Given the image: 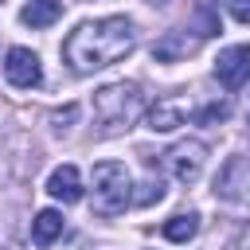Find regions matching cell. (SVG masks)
Returning a JSON list of instances; mask_svg holds the SVG:
<instances>
[{
  "label": "cell",
  "instance_id": "obj_3",
  "mask_svg": "<svg viewBox=\"0 0 250 250\" xmlns=\"http://www.w3.org/2000/svg\"><path fill=\"white\" fill-rule=\"evenodd\" d=\"M141 105H145L141 82H113V86H102L94 94V113L105 125V133L129 129V121L141 113Z\"/></svg>",
  "mask_w": 250,
  "mask_h": 250
},
{
  "label": "cell",
  "instance_id": "obj_7",
  "mask_svg": "<svg viewBox=\"0 0 250 250\" xmlns=\"http://www.w3.org/2000/svg\"><path fill=\"white\" fill-rule=\"evenodd\" d=\"M191 117V105L184 98H156V105L148 109V129L152 133H172Z\"/></svg>",
  "mask_w": 250,
  "mask_h": 250
},
{
  "label": "cell",
  "instance_id": "obj_14",
  "mask_svg": "<svg viewBox=\"0 0 250 250\" xmlns=\"http://www.w3.org/2000/svg\"><path fill=\"white\" fill-rule=\"evenodd\" d=\"M74 117H78V105H66V109H55V113H51V125H55V129H66Z\"/></svg>",
  "mask_w": 250,
  "mask_h": 250
},
{
  "label": "cell",
  "instance_id": "obj_13",
  "mask_svg": "<svg viewBox=\"0 0 250 250\" xmlns=\"http://www.w3.org/2000/svg\"><path fill=\"white\" fill-rule=\"evenodd\" d=\"M164 199V180L160 176H148L145 184H141V191H133V203L137 207H152V203H160Z\"/></svg>",
  "mask_w": 250,
  "mask_h": 250
},
{
  "label": "cell",
  "instance_id": "obj_17",
  "mask_svg": "<svg viewBox=\"0 0 250 250\" xmlns=\"http://www.w3.org/2000/svg\"><path fill=\"white\" fill-rule=\"evenodd\" d=\"M242 250H250V230H246V238H242Z\"/></svg>",
  "mask_w": 250,
  "mask_h": 250
},
{
  "label": "cell",
  "instance_id": "obj_6",
  "mask_svg": "<svg viewBox=\"0 0 250 250\" xmlns=\"http://www.w3.org/2000/svg\"><path fill=\"white\" fill-rule=\"evenodd\" d=\"M4 78L16 86V90H31L43 82V66H39V55L27 51V47H12L4 55Z\"/></svg>",
  "mask_w": 250,
  "mask_h": 250
},
{
  "label": "cell",
  "instance_id": "obj_10",
  "mask_svg": "<svg viewBox=\"0 0 250 250\" xmlns=\"http://www.w3.org/2000/svg\"><path fill=\"white\" fill-rule=\"evenodd\" d=\"M59 16H62V0H27L20 12V20L27 27H51Z\"/></svg>",
  "mask_w": 250,
  "mask_h": 250
},
{
  "label": "cell",
  "instance_id": "obj_12",
  "mask_svg": "<svg viewBox=\"0 0 250 250\" xmlns=\"http://www.w3.org/2000/svg\"><path fill=\"white\" fill-rule=\"evenodd\" d=\"M164 238L168 242H191L195 238V230H199V215L195 211H180V215H172V219H164Z\"/></svg>",
  "mask_w": 250,
  "mask_h": 250
},
{
  "label": "cell",
  "instance_id": "obj_9",
  "mask_svg": "<svg viewBox=\"0 0 250 250\" xmlns=\"http://www.w3.org/2000/svg\"><path fill=\"white\" fill-rule=\"evenodd\" d=\"M47 191L59 203H78L82 199V176H78V168L74 164H59L51 172V180H47Z\"/></svg>",
  "mask_w": 250,
  "mask_h": 250
},
{
  "label": "cell",
  "instance_id": "obj_11",
  "mask_svg": "<svg viewBox=\"0 0 250 250\" xmlns=\"http://www.w3.org/2000/svg\"><path fill=\"white\" fill-rule=\"evenodd\" d=\"M59 234H62V215H59L55 207H47V211H39V215L31 219V242H35V246H51Z\"/></svg>",
  "mask_w": 250,
  "mask_h": 250
},
{
  "label": "cell",
  "instance_id": "obj_1",
  "mask_svg": "<svg viewBox=\"0 0 250 250\" xmlns=\"http://www.w3.org/2000/svg\"><path fill=\"white\" fill-rule=\"evenodd\" d=\"M137 47V27L125 16H105V20H86L62 39V59L74 74H94L102 66L121 62Z\"/></svg>",
  "mask_w": 250,
  "mask_h": 250
},
{
  "label": "cell",
  "instance_id": "obj_16",
  "mask_svg": "<svg viewBox=\"0 0 250 250\" xmlns=\"http://www.w3.org/2000/svg\"><path fill=\"white\" fill-rule=\"evenodd\" d=\"M227 8L238 23H250V0H227Z\"/></svg>",
  "mask_w": 250,
  "mask_h": 250
},
{
  "label": "cell",
  "instance_id": "obj_2",
  "mask_svg": "<svg viewBox=\"0 0 250 250\" xmlns=\"http://www.w3.org/2000/svg\"><path fill=\"white\" fill-rule=\"evenodd\" d=\"M90 191H94V211L113 219L121 215L129 203H133V180H129V168L121 160H102L94 164L90 172Z\"/></svg>",
  "mask_w": 250,
  "mask_h": 250
},
{
  "label": "cell",
  "instance_id": "obj_5",
  "mask_svg": "<svg viewBox=\"0 0 250 250\" xmlns=\"http://www.w3.org/2000/svg\"><path fill=\"white\" fill-rule=\"evenodd\" d=\"M215 78L227 86V90H238L250 82V43H234V47H223L219 59H215Z\"/></svg>",
  "mask_w": 250,
  "mask_h": 250
},
{
  "label": "cell",
  "instance_id": "obj_15",
  "mask_svg": "<svg viewBox=\"0 0 250 250\" xmlns=\"http://www.w3.org/2000/svg\"><path fill=\"white\" fill-rule=\"evenodd\" d=\"M230 109H227V102H215V105H207V109H199V121H223Z\"/></svg>",
  "mask_w": 250,
  "mask_h": 250
},
{
  "label": "cell",
  "instance_id": "obj_4",
  "mask_svg": "<svg viewBox=\"0 0 250 250\" xmlns=\"http://www.w3.org/2000/svg\"><path fill=\"white\" fill-rule=\"evenodd\" d=\"M168 164H172V176L180 184H195L203 176V164H207V145L203 141H180L168 148Z\"/></svg>",
  "mask_w": 250,
  "mask_h": 250
},
{
  "label": "cell",
  "instance_id": "obj_8",
  "mask_svg": "<svg viewBox=\"0 0 250 250\" xmlns=\"http://www.w3.org/2000/svg\"><path fill=\"white\" fill-rule=\"evenodd\" d=\"M195 51H199V39L188 35V31H180V27L164 31V35L152 43V59H156V62H180V59H188V55H195Z\"/></svg>",
  "mask_w": 250,
  "mask_h": 250
}]
</instances>
